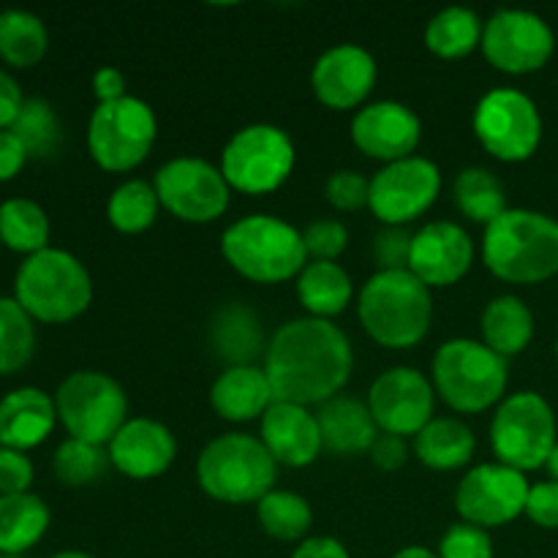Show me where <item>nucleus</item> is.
Returning a JSON list of instances; mask_svg holds the SVG:
<instances>
[{"instance_id": "nucleus-50", "label": "nucleus", "mask_w": 558, "mask_h": 558, "mask_svg": "<svg viewBox=\"0 0 558 558\" xmlns=\"http://www.w3.org/2000/svg\"><path fill=\"white\" fill-rule=\"evenodd\" d=\"M292 558H349V550L336 537H308L294 548Z\"/></svg>"}, {"instance_id": "nucleus-48", "label": "nucleus", "mask_w": 558, "mask_h": 558, "mask_svg": "<svg viewBox=\"0 0 558 558\" xmlns=\"http://www.w3.org/2000/svg\"><path fill=\"white\" fill-rule=\"evenodd\" d=\"M25 96H22V87L14 76L5 69H0V129H11L20 114Z\"/></svg>"}, {"instance_id": "nucleus-11", "label": "nucleus", "mask_w": 558, "mask_h": 558, "mask_svg": "<svg viewBox=\"0 0 558 558\" xmlns=\"http://www.w3.org/2000/svg\"><path fill=\"white\" fill-rule=\"evenodd\" d=\"M156 134L158 120L150 104L125 96L93 109L87 123V150L107 172H129L145 161Z\"/></svg>"}, {"instance_id": "nucleus-14", "label": "nucleus", "mask_w": 558, "mask_h": 558, "mask_svg": "<svg viewBox=\"0 0 558 558\" xmlns=\"http://www.w3.org/2000/svg\"><path fill=\"white\" fill-rule=\"evenodd\" d=\"M441 194V172L423 156L385 163L371 178L368 207L385 227H407L436 205Z\"/></svg>"}, {"instance_id": "nucleus-2", "label": "nucleus", "mask_w": 558, "mask_h": 558, "mask_svg": "<svg viewBox=\"0 0 558 558\" xmlns=\"http://www.w3.org/2000/svg\"><path fill=\"white\" fill-rule=\"evenodd\" d=\"M357 316L371 341L387 349H412L434 322L430 289L409 270H379L357 294Z\"/></svg>"}, {"instance_id": "nucleus-26", "label": "nucleus", "mask_w": 558, "mask_h": 558, "mask_svg": "<svg viewBox=\"0 0 558 558\" xmlns=\"http://www.w3.org/2000/svg\"><path fill=\"white\" fill-rule=\"evenodd\" d=\"M210 347L227 368L254 365L259 354H267L265 330L256 311L245 303L221 305L210 322Z\"/></svg>"}, {"instance_id": "nucleus-24", "label": "nucleus", "mask_w": 558, "mask_h": 558, "mask_svg": "<svg viewBox=\"0 0 558 558\" xmlns=\"http://www.w3.org/2000/svg\"><path fill=\"white\" fill-rule=\"evenodd\" d=\"M276 403L270 379L259 365H232L210 387V407L229 423H251L265 417Z\"/></svg>"}, {"instance_id": "nucleus-15", "label": "nucleus", "mask_w": 558, "mask_h": 558, "mask_svg": "<svg viewBox=\"0 0 558 558\" xmlns=\"http://www.w3.org/2000/svg\"><path fill=\"white\" fill-rule=\"evenodd\" d=\"M526 474L505 463H480L469 469L466 477L456 488V510L463 523H472L480 529L507 526L515 518L526 515L529 501Z\"/></svg>"}, {"instance_id": "nucleus-34", "label": "nucleus", "mask_w": 558, "mask_h": 558, "mask_svg": "<svg viewBox=\"0 0 558 558\" xmlns=\"http://www.w3.org/2000/svg\"><path fill=\"white\" fill-rule=\"evenodd\" d=\"M452 199L469 221L485 223V227H490L496 218L510 210L505 185L490 169L483 167H466L458 174L456 185H452Z\"/></svg>"}, {"instance_id": "nucleus-38", "label": "nucleus", "mask_w": 558, "mask_h": 558, "mask_svg": "<svg viewBox=\"0 0 558 558\" xmlns=\"http://www.w3.org/2000/svg\"><path fill=\"white\" fill-rule=\"evenodd\" d=\"M36 352L33 316L16 303V298L0 294V374H16L31 363Z\"/></svg>"}, {"instance_id": "nucleus-51", "label": "nucleus", "mask_w": 558, "mask_h": 558, "mask_svg": "<svg viewBox=\"0 0 558 558\" xmlns=\"http://www.w3.org/2000/svg\"><path fill=\"white\" fill-rule=\"evenodd\" d=\"M392 558H439L434 550L423 548V545H409V548H401Z\"/></svg>"}, {"instance_id": "nucleus-23", "label": "nucleus", "mask_w": 558, "mask_h": 558, "mask_svg": "<svg viewBox=\"0 0 558 558\" xmlns=\"http://www.w3.org/2000/svg\"><path fill=\"white\" fill-rule=\"evenodd\" d=\"M58 407L54 398L38 387H16L0 398V447L33 450L54 430Z\"/></svg>"}, {"instance_id": "nucleus-21", "label": "nucleus", "mask_w": 558, "mask_h": 558, "mask_svg": "<svg viewBox=\"0 0 558 558\" xmlns=\"http://www.w3.org/2000/svg\"><path fill=\"white\" fill-rule=\"evenodd\" d=\"M109 461L131 480L161 477L178 456L174 434L150 417H129V423L107 445Z\"/></svg>"}, {"instance_id": "nucleus-39", "label": "nucleus", "mask_w": 558, "mask_h": 558, "mask_svg": "<svg viewBox=\"0 0 558 558\" xmlns=\"http://www.w3.org/2000/svg\"><path fill=\"white\" fill-rule=\"evenodd\" d=\"M109 452L101 445H90L82 439L60 441L52 456V472L69 488H85L101 480L109 469Z\"/></svg>"}, {"instance_id": "nucleus-29", "label": "nucleus", "mask_w": 558, "mask_h": 558, "mask_svg": "<svg viewBox=\"0 0 558 558\" xmlns=\"http://www.w3.org/2000/svg\"><path fill=\"white\" fill-rule=\"evenodd\" d=\"M294 287L303 308L316 319H332L343 314L354 294L352 278L338 262H308L294 278Z\"/></svg>"}, {"instance_id": "nucleus-49", "label": "nucleus", "mask_w": 558, "mask_h": 558, "mask_svg": "<svg viewBox=\"0 0 558 558\" xmlns=\"http://www.w3.org/2000/svg\"><path fill=\"white\" fill-rule=\"evenodd\" d=\"M93 93H96L98 104H112L125 98V76L123 71L114 65H101L93 74Z\"/></svg>"}, {"instance_id": "nucleus-54", "label": "nucleus", "mask_w": 558, "mask_h": 558, "mask_svg": "<svg viewBox=\"0 0 558 558\" xmlns=\"http://www.w3.org/2000/svg\"><path fill=\"white\" fill-rule=\"evenodd\" d=\"M0 558H27V556H14V554H0Z\"/></svg>"}, {"instance_id": "nucleus-37", "label": "nucleus", "mask_w": 558, "mask_h": 558, "mask_svg": "<svg viewBox=\"0 0 558 558\" xmlns=\"http://www.w3.org/2000/svg\"><path fill=\"white\" fill-rule=\"evenodd\" d=\"M11 131L20 136L31 158H52L63 145V123L52 104L41 96L25 98Z\"/></svg>"}, {"instance_id": "nucleus-36", "label": "nucleus", "mask_w": 558, "mask_h": 558, "mask_svg": "<svg viewBox=\"0 0 558 558\" xmlns=\"http://www.w3.org/2000/svg\"><path fill=\"white\" fill-rule=\"evenodd\" d=\"M161 202L147 180H125L107 202V218L118 232L140 234L156 223Z\"/></svg>"}, {"instance_id": "nucleus-31", "label": "nucleus", "mask_w": 558, "mask_h": 558, "mask_svg": "<svg viewBox=\"0 0 558 558\" xmlns=\"http://www.w3.org/2000/svg\"><path fill=\"white\" fill-rule=\"evenodd\" d=\"M483 27L485 22L477 11L466 5H447L425 25V47L445 60L466 58L483 44Z\"/></svg>"}, {"instance_id": "nucleus-52", "label": "nucleus", "mask_w": 558, "mask_h": 558, "mask_svg": "<svg viewBox=\"0 0 558 558\" xmlns=\"http://www.w3.org/2000/svg\"><path fill=\"white\" fill-rule=\"evenodd\" d=\"M545 469L550 472V477H554V483H558V445L554 447V452H550L548 463H545Z\"/></svg>"}, {"instance_id": "nucleus-27", "label": "nucleus", "mask_w": 558, "mask_h": 558, "mask_svg": "<svg viewBox=\"0 0 558 558\" xmlns=\"http://www.w3.org/2000/svg\"><path fill=\"white\" fill-rule=\"evenodd\" d=\"M472 428L456 417H434L414 436V456L434 472H456L474 458Z\"/></svg>"}, {"instance_id": "nucleus-53", "label": "nucleus", "mask_w": 558, "mask_h": 558, "mask_svg": "<svg viewBox=\"0 0 558 558\" xmlns=\"http://www.w3.org/2000/svg\"><path fill=\"white\" fill-rule=\"evenodd\" d=\"M49 558H96V556L85 554V550H60V554H54Z\"/></svg>"}, {"instance_id": "nucleus-55", "label": "nucleus", "mask_w": 558, "mask_h": 558, "mask_svg": "<svg viewBox=\"0 0 558 558\" xmlns=\"http://www.w3.org/2000/svg\"><path fill=\"white\" fill-rule=\"evenodd\" d=\"M556 357H558V341H556Z\"/></svg>"}, {"instance_id": "nucleus-5", "label": "nucleus", "mask_w": 558, "mask_h": 558, "mask_svg": "<svg viewBox=\"0 0 558 558\" xmlns=\"http://www.w3.org/2000/svg\"><path fill=\"white\" fill-rule=\"evenodd\" d=\"M14 298L33 319L63 325L90 308L93 278L74 254L49 245L25 256L14 276Z\"/></svg>"}, {"instance_id": "nucleus-13", "label": "nucleus", "mask_w": 558, "mask_h": 558, "mask_svg": "<svg viewBox=\"0 0 558 558\" xmlns=\"http://www.w3.org/2000/svg\"><path fill=\"white\" fill-rule=\"evenodd\" d=\"M153 189L163 210L185 223H210L221 218L232 194L221 167L194 156H180L163 163L153 178Z\"/></svg>"}, {"instance_id": "nucleus-43", "label": "nucleus", "mask_w": 558, "mask_h": 558, "mask_svg": "<svg viewBox=\"0 0 558 558\" xmlns=\"http://www.w3.org/2000/svg\"><path fill=\"white\" fill-rule=\"evenodd\" d=\"M414 234L407 227H385L376 234L374 259L379 270H409Z\"/></svg>"}, {"instance_id": "nucleus-40", "label": "nucleus", "mask_w": 558, "mask_h": 558, "mask_svg": "<svg viewBox=\"0 0 558 558\" xmlns=\"http://www.w3.org/2000/svg\"><path fill=\"white\" fill-rule=\"evenodd\" d=\"M303 243L311 262H336L347 251L349 232L336 218H316L303 229Z\"/></svg>"}, {"instance_id": "nucleus-6", "label": "nucleus", "mask_w": 558, "mask_h": 558, "mask_svg": "<svg viewBox=\"0 0 558 558\" xmlns=\"http://www.w3.org/2000/svg\"><path fill=\"white\" fill-rule=\"evenodd\" d=\"M434 390L450 409L480 414L505 401L507 360L474 338H450L434 354Z\"/></svg>"}, {"instance_id": "nucleus-18", "label": "nucleus", "mask_w": 558, "mask_h": 558, "mask_svg": "<svg viewBox=\"0 0 558 558\" xmlns=\"http://www.w3.org/2000/svg\"><path fill=\"white\" fill-rule=\"evenodd\" d=\"M379 76L374 54L360 44H336L325 49L311 71V87L325 107L336 112L357 109L368 101Z\"/></svg>"}, {"instance_id": "nucleus-20", "label": "nucleus", "mask_w": 558, "mask_h": 558, "mask_svg": "<svg viewBox=\"0 0 558 558\" xmlns=\"http://www.w3.org/2000/svg\"><path fill=\"white\" fill-rule=\"evenodd\" d=\"M423 136L417 112L401 101H374L352 118V142L360 153L376 161H403L412 156Z\"/></svg>"}, {"instance_id": "nucleus-33", "label": "nucleus", "mask_w": 558, "mask_h": 558, "mask_svg": "<svg viewBox=\"0 0 558 558\" xmlns=\"http://www.w3.org/2000/svg\"><path fill=\"white\" fill-rule=\"evenodd\" d=\"M0 243L25 256L49 248L47 210L27 196L0 202Z\"/></svg>"}, {"instance_id": "nucleus-46", "label": "nucleus", "mask_w": 558, "mask_h": 558, "mask_svg": "<svg viewBox=\"0 0 558 558\" xmlns=\"http://www.w3.org/2000/svg\"><path fill=\"white\" fill-rule=\"evenodd\" d=\"M407 458L409 447L407 439H401V436L381 434L379 439L374 441V447H371V461H374L381 472H398V469L407 463Z\"/></svg>"}, {"instance_id": "nucleus-41", "label": "nucleus", "mask_w": 558, "mask_h": 558, "mask_svg": "<svg viewBox=\"0 0 558 558\" xmlns=\"http://www.w3.org/2000/svg\"><path fill=\"white\" fill-rule=\"evenodd\" d=\"M325 196L341 213L363 210V207H368L371 180L363 172H354V169H338L327 178Z\"/></svg>"}, {"instance_id": "nucleus-10", "label": "nucleus", "mask_w": 558, "mask_h": 558, "mask_svg": "<svg viewBox=\"0 0 558 558\" xmlns=\"http://www.w3.org/2000/svg\"><path fill=\"white\" fill-rule=\"evenodd\" d=\"M294 142L272 123H251L232 134L221 153V174L240 194H270L294 169Z\"/></svg>"}, {"instance_id": "nucleus-4", "label": "nucleus", "mask_w": 558, "mask_h": 558, "mask_svg": "<svg viewBox=\"0 0 558 558\" xmlns=\"http://www.w3.org/2000/svg\"><path fill=\"white\" fill-rule=\"evenodd\" d=\"M221 254L232 270L256 283L292 281L308 265L303 232L267 213L229 223L221 234Z\"/></svg>"}, {"instance_id": "nucleus-12", "label": "nucleus", "mask_w": 558, "mask_h": 558, "mask_svg": "<svg viewBox=\"0 0 558 558\" xmlns=\"http://www.w3.org/2000/svg\"><path fill=\"white\" fill-rule=\"evenodd\" d=\"M474 136L494 158L507 163L526 161L543 142V118L526 93L496 87L485 93L474 109Z\"/></svg>"}, {"instance_id": "nucleus-42", "label": "nucleus", "mask_w": 558, "mask_h": 558, "mask_svg": "<svg viewBox=\"0 0 558 558\" xmlns=\"http://www.w3.org/2000/svg\"><path fill=\"white\" fill-rule=\"evenodd\" d=\"M439 558H494V543L485 529L472 523H456L439 543Z\"/></svg>"}, {"instance_id": "nucleus-45", "label": "nucleus", "mask_w": 558, "mask_h": 558, "mask_svg": "<svg viewBox=\"0 0 558 558\" xmlns=\"http://www.w3.org/2000/svg\"><path fill=\"white\" fill-rule=\"evenodd\" d=\"M526 515L532 518L537 526L558 529V483H537L529 490Z\"/></svg>"}, {"instance_id": "nucleus-22", "label": "nucleus", "mask_w": 558, "mask_h": 558, "mask_svg": "<svg viewBox=\"0 0 558 558\" xmlns=\"http://www.w3.org/2000/svg\"><path fill=\"white\" fill-rule=\"evenodd\" d=\"M259 441L281 466L303 469L322 456L319 420L308 407L276 401L259 425Z\"/></svg>"}, {"instance_id": "nucleus-19", "label": "nucleus", "mask_w": 558, "mask_h": 558, "mask_svg": "<svg viewBox=\"0 0 558 558\" xmlns=\"http://www.w3.org/2000/svg\"><path fill=\"white\" fill-rule=\"evenodd\" d=\"M474 262V240L461 223L434 221L414 232L409 272L428 289H445L461 281Z\"/></svg>"}, {"instance_id": "nucleus-25", "label": "nucleus", "mask_w": 558, "mask_h": 558, "mask_svg": "<svg viewBox=\"0 0 558 558\" xmlns=\"http://www.w3.org/2000/svg\"><path fill=\"white\" fill-rule=\"evenodd\" d=\"M316 420H319L322 445H325V450L336 452V456L371 452L374 441L381 436L368 403L357 401V398H330V401L319 407Z\"/></svg>"}, {"instance_id": "nucleus-35", "label": "nucleus", "mask_w": 558, "mask_h": 558, "mask_svg": "<svg viewBox=\"0 0 558 558\" xmlns=\"http://www.w3.org/2000/svg\"><path fill=\"white\" fill-rule=\"evenodd\" d=\"M256 521H259V526L272 539H281V543H303L305 534L314 526V510L305 501V496L294 494V490L272 488L256 505Z\"/></svg>"}, {"instance_id": "nucleus-32", "label": "nucleus", "mask_w": 558, "mask_h": 558, "mask_svg": "<svg viewBox=\"0 0 558 558\" xmlns=\"http://www.w3.org/2000/svg\"><path fill=\"white\" fill-rule=\"evenodd\" d=\"M49 33L41 16L25 9L0 11V58L16 69L36 65L47 54Z\"/></svg>"}, {"instance_id": "nucleus-56", "label": "nucleus", "mask_w": 558, "mask_h": 558, "mask_svg": "<svg viewBox=\"0 0 558 558\" xmlns=\"http://www.w3.org/2000/svg\"><path fill=\"white\" fill-rule=\"evenodd\" d=\"M0 245H3V243H0Z\"/></svg>"}, {"instance_id": "nucleus-9", "label": "nucleus", "mask_w": 558, "mask_h": 558, "mask_svg": "<svg viewBox=\"0 0 558 558\" xmlns=\"http://www.w3.org/2000/svg\"><path fill=\"white\" fill-rule=\"evenodd\" d=\"M58 420L71 439L107 447L129 423V396L101 371H74L54 390Z\"/></svg>"}, {"instance_id": "nucleus-3", "label": "nucleus", "mask_w": 558, "mask_h": 558, "mask_svg": "<svg viewBox=\"0 0 558 558\" xmlns=\"http://www.w3.org/2000/svg\"><path fill=\"white\" fill-rule=\"evenodd\" d=\"M483 262L507 283H543L558 272V221L537 210H507L483 234Z\"/></svg>"}, {"instance_id": "nucleus-44", "label": "nucleus", "mask_w": 558, "mask_h": 558, "mask_svg": "<svg viewBox=\"0 0 558 558\" xmlns=\"http://www.w3.org/2000/svg\"><path fill=\"white\" fill-rule=\"evenodd\" d=\"M33 483V463L25 452L0 447V496L27 494Z\"/></svg>"}, {"instance_id": "nucleus-47", "label": "nucleus", "mask_w": 558, "mask_h": 558, "mask_svg": "<svg viewBox=\"0 0 558 558\" xmlns=\"http://www.w3.org/2000/svg\"><path fill=\"white\" fill-rule=\"evenodd\" d=\"M27 150L22 145L20 136L11 129H0V183L3 180H11L14 174H20V169L25 167Z\"/></svg>"}, {"instance_id": "nucleus-1", "label": "nucleus", "mask_w": 558, "mask_h": 558, "mask_svg": "<svg viewBox=\"0 0 558 558\" xmlns=\"http://www.w3.org/2000/svg\"><path fill=\"white\" fill-rule=\"evenodd\" d=\"M262 368L276 401L322 407L336 398L352 376V343L330 319L300 316L272 332Z\"/></svg>"}, {"instance_id": "nucleus-7", "label": "nucleus", "mask_w": 558, "mask_h": 558, "mask_svg": "<svg viewBox=\"0 0 558 558\" xmlns=\"http://www.w3.org/2000/svg\"><path fill=\"white\" fill-rule=\"evenodd\" d=\"M278 463L267 447L248 434L218 436L196 461L199 488L223 505H259V499L272 490Z\"/></svg>"}, {"instance_id": "nucleus-16", "label": "nucleus", "mask_w": 558, "mask_h": 558, "mask_svg": "<svg viewBox=\"0 0 558 558\" xmlns=\"http://www.w3.org/2000/svg\"><path fill=\"white\" fill-rule=\"evenodd\" d=\"M483 54L505 74H532L543 69L556 49L548 22L526 9H501L485 22Z\"/></svg>"}, {"instance_id": "nucleus-28", "label": "nucleus", "mask_w": 558, "mask_h": 558, "mask_svg": "<svg viewBox=\"0 0 558 558\" xmlns=\"http://www.w3.org/2000/svg\"><path fill=\"white\" fill-rule=\"evenodd\" d=\"M483 343L501 357H515L532 343L534 316L515 294H499L483 311Z\"/></svg>"}, {"instance_id": "nucleus-30", "label": "nucleus", "mask_w": 558, "mask_h": 558, "mask_svg": "<svg viewBox=\"0 0 558 558\" xmlns=\"http://www.w3.org/2000/svg\"><path fill=\"white\" fill-rule=\"evenodd\" d=\"M49 507L36 494L0 496V554L25 556L47 534Z\"/></svg>"}, {"instance_id": "nucleus-8", "label": "nucleus", "mask_w": 558, "mask_h": 558, "mask_svg": "<svg viewBox=\"0 0 558 558\" xmlns=\"http://www.w3.org/2000/svg\"><path fill=\"white\" fill-rule=\"evenodd\" d=\"M556 441V417L539 392H512L496 407L490 420V447L499 463L534 472L548 463Z\"/></svg>"}, {"instance_id": "nucleus-17", "label": "nucleus", "mask_w": 558, "mask_h": 558, "mask_svg": "<svg viewBox=\"0 0 558 558\" xmlns=\"http://www.w3.org/2000/svg\"><path fill=\"white\" fill-rule=\"evenodd\" d=\"M368 409L381 434L417 436L434 420V381L417 368H390L376 376L368 392Z\"/></svg>"}]
</instances>
